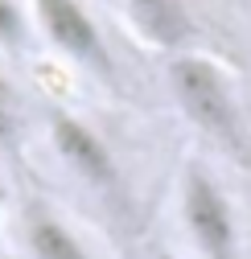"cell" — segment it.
<instances>
[{"mask_svg":"<svg viewBox=\"0 0 251 259\" xmlns=\"http://www.w3.org/2000/svg\"><path fill=\"white\" fill-rule=\"evenodd\" d=\"M165 82H169V95L181 119L223 156L251 169V127H247L235 70L227 62L210 50L173 54L165 58Z\"/></svg>","mask_w":251,"mask_h":259,"instance_id":"obj_1","label":"cell"},{"mask_svg":"<svg viewBox=\"0 0 251 259\" xmlns=\"http://www.w3.org/2000/svg\"><path fill=\"white\" fill-rule=\"evenodd\" d=\"M177 222L194 259H243L235 198L202 156H185L177 173Z\"/></svg>","mask_w":251,"mask_h":259,"instance_id":"obj_2","label":"cell"},{"mask_svg":"<svg viewBox=\"0 0 251 259\" xmlns=\"http://www.w3.org/2000/svg\"><path fill=\"white\" fill-rule=\"evenodd\" d=\"M29 13H33L37 41L50 54H58L66 66H74L78 74L95 78L103 87L119 82L111 41L87 0H29Z\"/></svg>","mask_w":251,"mask_h":259,"instance_id":"obj_3","label":"cell"},{"mask_svg":"<svg viewBox=\"0 0 251 259\" xmlns=\"http://www.w3.org/2000/svg\"><path fill=\"white\" fill-rule=\"evenodd\" d=\"M50 148L58 156V165L91 198H99V202H107L115 210L128 202V177L119 169V156L91 119H82L74 111H54L50 115Z\"/></svg>","mask_w":251,"mask_h":259,"instance_id":"obj_4","label":"cell"},{"mask_svg":"<svg viewBox=\"0 0 251 259\" xmlns=\"http://www.w3.org/2000/svg\"><path fill=\"white\" fill-rule=\"evenodd\" d=\"M17 239L25 259H107L82 226L46 198H21Z\"/></svg>","mask_w":251,"mask_h":259,"instance_id":"obj_5","label":"cell"},{"mask_svg":"<svg viewBox=\"0 0 251 259\" xmlns=\"http://www.w3.org/2000/svg\"><path fill=\"white\" fill-rule=\"evenodd\" d=\"M115 9L123 25L136 33L156 54H185V50H202L198 46V17L190 9V0H115Z\"/></svg>","mask_w":251,"mask_h":259,"instance_id":"obj_6","label":"cell"},{"mask_svg":"<svg viewBox=\"0 0 251 259\" xmlns=\"http://www.w3.org/2000/svg\"><path fill=\"white\" fill-rule=\"evenodd\" d=\"M37 46V29L29 0H0V54L9 58H29Z\"/></svg>","mask_w":251,"mask_h":259,"instance_id":"obj_7","label":"cell"},{"mask_svg":"<svg viewBox=\"0 0 251 259\" xmlns=\"http://www.w3.org/2000/svg\"><path fill=\"white\" fill-rule=\"evenodd\" d=\"M25 144V99L9 70H0V152H21Z\"/></svg>","mask_w":251,"mask_h":259,"instance_id":"obj_8","label":"cell"},{"mask_svg":"<svg viewBox=\"0 0 251 259\" xmlns=\"http://www.w3.org/2000/svg\"><path fill=\"white\" fill-rule=\"evenodd\" d=\"M148 259H181V255H173V251H165V247H156V251H152Z\"/></svg>","mask_w":251,"mask_h":259,"instance_id":"obj_9","label":"cell"},{"mask_svg":"<svg viewBox=\"0 0 251 259\" xmlns=\"http://www.w3.org/2000/svg\"><path fill=\"white\" fill-rule=\"evenodd\" d=\"M0 218H5V185H0Z\"/></svg>","mask_w":251,"mask_h":259,"instance_id":"obj_10","label":"cell"}]
</instances>
